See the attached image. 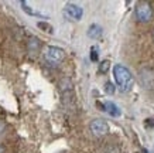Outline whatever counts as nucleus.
Returning a JSON list of instances; mask_svg holds the SVG:
<instances>
[{"mask_svg":"<svg viewBox=\"0 0 154 153\" xmlns=\"http://www.w3.org/2000/svg\"><path fill=\"white\" fill-rule=\"evenodd\" d=\"M64 14H65L66 19L78 21V20H81V17H82L84 10H82V7L74 5V3H68V5L65 6V9H64Z\"/></svg>","mask_w":154,"mask_h":153,"instance_id":"4","label":"nucleus"},{"mask_svg":"<svg viewBox=\"0 0 154 153\" xmlns=\"http://www.w3.org/2000/svg\"><path fill=\"white\" fill-rule=\"evenodd\" d=\"M88 36L91 38H99L102 36V27L98 24H92L88 30Z\"/></svg>","mask_w":154,"mask_h":153,"instance_id":"7","label":"nucleus"},{"mask_svg":"<svg viewBox=\"0 0 154 153\" xmlns=\"http://www.w3.org/2000/svg\"><path fill=\"white\" fill-rule=\"evenodd\" d=\"M0 153H5V149L2 148V146H0Z\"/></svg>","mask_w":154,"mask_h":153,"instance_id":"13","label":"nucleus"},{"mask_svg":"<svg viewBox=\"0 0 154 153\" xmlns=\"http://www.w3.org/2000/svg\"><path fill=\"white\" fill-rule=\"evenodd\" d=\"M113 75H115V81H116L117 87H119V89H120L122 92H127V91L133 87L134 79H133L131 72L127 70L126 67H123V65H120V64L115 65Z\"/></svg>","mask_w":154,"mask_h":153,"instance_id":"1","label":"nucleus"},{"mask_svg":"<svg viewBox=\"0 0 154 153\" xmlns=\"http://www.w3.org/2000/svg\"><path fill=\"white\" fill-rule=\"evenodd\" d=\"M109 64H110L109 61H103L102 64L99 65V72H106L109 70Z\"/></svg>","mask_w":154,"mask_h":153,"instance_id":"9","label":"nucleus"},{"mask_svg":"<svg viewBox=\"0 0 154 153\" xmlns=\"http://www.w3.org/2000/svg\"><path fill=\"white\" fill-rule=\"evenodd\" d=\"M91 60L92 61H98V53H96V48H92L91 50Z\"/></svg>","mask_w":154,"mask_h":153,"instance_id":"11","label":"nucleus"},{"mask_svg":"<svg viewBox=\"0 0 154 153\" xmlns=\"http://www.w3.org/2000/svg\"><path fill=\"white\" fill-rule=\"evenodd\" d=\"M103 111L107 112V113H109L110 116H115V118L120 115L119 108H117L116 105L113 104V102H105V104H103Z\"/></svg>","mask_w":154,"mask_h":153,"instance_id":"6","label":"nucleus"},{"mask_svg":"<svg viewBox=\"0 0 154 153\" xmlns=\"http://www.w3.org/2000/svg\"><path fill=\"white\" fill-rule=\"evenodd\" d=\"M3 128H5V125H3V122L0 121V132H2V130H3Z\"/></svg>","mask_w":154,"mask_h":153,"instance_id":"12","label":"nucleus"},{"mask_svg":"<svg viewBox=\"0 0 154 153\" xmlns=\"http://www.w3.org/2000/svg\"><path fill=\"white\" fill-rule=\"evenodd\" d=\"M64 57H65V53L62 48H58V47H47L45 51H44V58L47 61L48 64L51 65H58L61 61L64 60Z\"/></svg>","mask_w":154,"mask_h":153,"instance_id":"2","label":"nucleus"},{"mask_svg":"<svg viewBox=\"0 0 154 153\" xmlns=\"http://www.w3.org/2000/svg\"><path fill=\"white\" fill-rule=\"evenodd\" d=\"M107 130H109V126L102 119H95V121L91 122V132L95 136H103V135L107 133Z\"/></svg>","mask_w":154,"mask_h":153,"instance_id":"5","label":"nucleus"},{"mask_svg":"<svg viewBox=\"0 0 154 153\" xmlns=\"http://www.w3.org/2000/svg\"><path fill=\"white\" fill-rule=\"evenodd\" d=\"M136 17L141 23H147L153 17V9L147 2H140L136 6Z\"/></svg>","mask_w":154,"mask_h":153,"instance_id":"3","label":"nucleus"},{"mask_svg":"<svg viewBox=\"0 0 154 153\" xmlns=\"http://www.w3.org/2000/svg\"><path fill=\"white\" fill-rule=\"evenodd\" d=\"M105 91H106L109 95L115 94V85H113L112 82H106V85H105Z\"/></svg>","mask_w":154,"mask_h":153,"instance_id":"8","label":"nucleus"},{"mask_svg":"<svg viewBox=\"0 0 154 153\" xmlns=\"http://www.w3.org/2000/svg\"><path fill=\"white\" fill-rule=\"evenodd\" d=\"M38 27H40V28H44V31L52 33V27L50 26V24H45V23H42V21H40V23H38Z\"/></svg>","mask_w":154,"mask_h":153,"instance_id":"10","label":"nucleus"}]
</instances>
